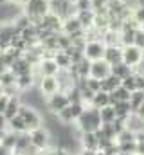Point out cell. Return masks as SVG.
Here are the masks:
<instances>
[{"label": "cell", "instance_id": "cell-1", "mask_svg": "<svg viewBox=\"0 0 144 155\" xmlns=\"http://www.w3.org/2000/svg\"><path fill=\"white\" fill-rule=\"evenodd\" d=\"M101 114L92 105H87L83 114L76 121V128H79V132H96L97 128H101Z\"/></svg>", "mask_w": 144, "mask_h": 155}, {"label": "cell", "instance_id": "cell-2", "mask_svg": "<svg viewBox=\"0 0 144 155\" xmlns=\"http://www.w3.org/2000/svg\"><path fill=\"white\" fill-rule=\"evenodd\" d=\"M22 9L29 16L31 24L38 25V24H41V18L51 11V4H49V0H25L22 4Z\"/></svg>", "mask_w": 144, "mask_h": 155}, {"label": "cell", "instance_id": "cell-3", "mask_svg": "<svg viewBox=\"0 0 144 155\" xmlns=\"http://www.w3.org/2000/svg\"><path fill=\"white\" fill-rule=\"evenodd\" d=\"M85 107H87V105H83V103H70L69 107H65L61 112H58V114H54V116L58 117V121H60L61 124H74V123L79 119V116L83 114Z\"/></svg>", "mask_w": 144, "mask_h": 155}, {"label": "cell", "instance_id": "cell-4", "mask_svg": "<svg viewBox=\"0 0 144 155\" xmlns=\"http://www.w3.org/2000/svg\"><path fill=\"white\" fill-rule=\"evenodd\" d=\"M18 116L25 121V124H27L29 132H31V130H34V128H40V126H41V123H43V117L38 114V110L33 108V107H29V105H24V103H22V107H20Z\"/></svg>", "mask_w": 144, "mask_h": 155}, {"label": "cell", "instance_id": "cell-5", "mask_svg": "<svg viewBox=\"0 0 144 155\" xmlns=\"http://www.w3.org/2000/svg\"><path fill=\"white\" fill-rule=\"evenodd\" d=\"M105 41L103 40H92V41H87L85 43V49H83V54L87 60L90 61H97V60H103L105 56Z\"/></svg>", "mask_w": 144, "mask_h": 155}, {"label": "cell", "instance_id": "cell-6", "mask_svg": "<svg viewBox=\"0 0 144 155\" xmlns=\"http://www.w3.org/2000/svg\"><path fill=\"white\" fill-rule=\"evenodd\" d=\"M45 105H47V108H49L52 114H58V112H61L65 107H69V105H70V101H69L67 92L58 90L56 94H52V96L45 97Z\"/></svg>", "mask_w": 144, "mask_h": 155}, {"label": "cell", "instance_id": "cell-7", "mask_svg": "<svg viewBox=\"0 0 144 155\" xmlns=\"http://www.w3.org/2000/svg\"><path fill=\"white\" fill-rule=\"evenodd\" d=\"M29 135H31V144L36 150H47L49 148V144H51V132L47 128H43V126L34 128V130L29 132Z\"/></svg>", "mask_w": 144, "mask_h": 155}, {"label": "cell", "instance_id": "cell-8", "mask_svg": "<svg viewBox=\"0 0 144 155\" xmlns=\"http://www.w3.org/2000/svg\"><path fill=\"white\" fill-rule=\"evenodd\" d=\"M142 54H144V51L139 49L137 45H124L123 47V61L126 65H130L132 69L139 65V61L142 60Z\"/></svg>", "mask_w": 144, "mask_h": 155}, {"label": "cell", "instance_id": "cell-9", "mask_svg": "<svg viewBox=\"0 0 144 155\" xmlns=\"http://www.w3.org/2000/svg\"><path fill=\"white\" fill-rule=\"evenodd\" d=\"M36 87L40 88V92L45 97H49V96H52V94H56L60 90V83H58V78L56 76H41V79L38 81Z\"/></svg>", "mask_w": 144, "mask_h": 155}, {"label": "cell", "instance_id": "cell-10", "mask_svg": "<svg viewBox=\"0 0 144 155\" xmlns=\"http://www.w3.org/2000/svg\"><path fill=\"white\" fill-rule=\"evenodd\" d=\"M34 69L41 74V76H56V74L60 72V67H58V63L54 61V58H47V56H43V58L40 60V63L34 65Z\"/></svg>", "mask_w": 144, "mask_h": 155}, {"label": "cell", "instance_id": "cell-11", "mask_svg": "<svg viewBox=\"0 0 144 155\" xmlns=\"http://www.w3.org/2000/svg\"><path fill=\"white\" fill-rule=\"evenodd\" d=\"M110 72H112V65L106 63L105 60L92 61V65H90V76L96 79H105L106 76H110Z\"/></svg>", "mask_w": 144, "mask_h": 155}, {"label": "cell", "instance_id": "cell-12", "mask_svg": "<svg viewBox=\"0 0 144 155\" xmlns=\"http://www.w3.org/2000/svg\"><path fill=\"white\" fill-rule=\"evenodd\" d=\"M103 60H105L106 63H110V65L121 63V61H123V47H121V45H106Z\"/></svg>", "mask_w": 144, "mask_h": 155}, {"label": "cell", "instance_id": "cell-13", "mask_svg": "<svg viewBox=\"0 0 144 155\" xmlns=\"http://www.w3.org/2000/svg\"><path fill=\"white\" fill-rule=\"evenodd\" d=\"M9 69H11L16 76H22V74H31V72H33V65H31V63L24 58V54H22L20 58H16Z\"/></svg>", "mask_w": 144, "mask_h": 155}, {"label": "cell", "instance_id": "cell-14", "mask_svg": "<svg viewBox=\"0 0 144 155\" xmlns=\"http://www.w3.org/2000/svg\"><path fill=\"white\" fill-rule=\"evenodd\" d=\"M83 27H81V22H79V18H77V15H72L69 18H65L63 20V24H61V33H65V35H74V33H77V31H81Z\"/></svg>", "mask_w": 144, "mask_h": 155}, {"label": "cell", "instance_id": "cell-15", "mask_svg": "<svg viewBox=\"0 0 144 155\" xmlns=\"http://www.w3.org/2000/svg\"><path fill=\"white\" fill-rule=\"evenodd\" d=\"M79 143H81V148L94 150V152H97V150H99V143H97V137H96V134H94V132H81Z\"/></svg>", "mask_w": 144, "mask_h": 155}, {"label": "cell", "instance_id": "cell-16", "mask_svg": "<svg viewBox=\"0 0 144 155\" xmlns=\"http://www.w3.org/2000/svg\"><path fill=\"white\" fill-rule=\"evenodd\" d=\"M20 107H22V97H20V96H11V97H9V103H7V108H5V112H4V116L7 117V121L13 119L15 116H18Z\"/></svg>", "mask_w": 144, "mask_h": 155}, {"label": "cell", "instance_id": "cell-17", "mask_svg": "<svg viewBox=\"0 0 144 155\" xmlns=\"http://www.w3.org/2000/svg\"><path fill=\"white\" fill-rule=\"evenodd\" d=\"M126 128L132 130V132H135V134L142 132L144 130V119L137 112H132L130 116L126 117Z\"/></svg>", "mask_w": 144, "mask_h": 155}, {"label": "cell", "instance_id": "cell-18", "mask_svg": "<svg viewBox=\"0 0 144 155\" xmlns=\"http://www.w3.org/2000/svg\"><path fill=\"white\" fill-rule=\"evenodd\" d=\"M121 78H117V76H113L112 72H110V76H106L105 79H101V90H105V92H113L117 87H121Z\"/></svg>", "mask_w": 144, "mask_h": 155}, {"label": "cell", "instance_id": "cell-19", "mask_svg": "<svg viewBox=\"0 0 144 155\" xmlns=\"http://www.w3.org/2000/svg\"><path fill=\"white\" fill-rule=\"evenodd\" d=\"M7 130H11V132H15V134H25V132H29V128H27L25 121H24L20 116H15L13 119H9Z\"/></svg>", "mask_w": 144, "mask_h": 155}, {"label": "cell", "instance_id": "cell-20", "mask_svg": "<svg viewBox=\"0 0 144 155\" xmlns=\"http://www.w3.org/2000/svg\"><path fill=\"white\" fill-rule=\"evenodd\" d=\"M130 90H126L123 85L117 87L113 92H110V105H115L117 101H130Z\"/></svg>", "mask_w": 144, "mask_h": 155}, {"label": "cell", "instance_id": "cell-21", "mask_svg": "<svg viewBox=\"0 0 144 155\" xmlns=\"http://www.w3.org/2000/svg\"><path fill=\"white\" fill-rule=\"evenodd\" d=\"M34 85H36V79L33 76V72L31 74H22V76L16 78V87L20 88V92H25V90L33 88Z\"/></svg>", "mask_w": 144, "mask_h": 155}, {"label": "cell", "instance_id": "cell-22", "mask_svg": "<svg viewBox=\"0 0 144 155\" xmlns=\"http://www.w3.org/2000/svg\"><path fill=\"white\" fill-rule=\"evenodd\" d=\"M112 74L117 76V78H121V79H124V78H128L130 74H133V69H132L130 65H126L124 61H121V63L112 65Z\"/></svg>", "mask_w": 144, "mask_h": 155}, {"label": "cell", "instance_id": "cell-23", "mask_svg": "<svg viewBox=\"0 0 144 155\" xmlns=\"http://www.w3.org/2000/svg\"><path fill=\"white\" fill-rule=\"evenodd\" d=\"M94 108H97V110H101L103 107H106L110 105V94L105 92V90H99V92H96V96H94V99H92V103H90Z\"/></svg>", "mask_w": 144, "mask_h": 155}, {"label": "cell", "instance_id": "cell-24", "mask_svg": "<svg viewBox=\"0 0 144 155\" xmlns=\"http://www.w3.org/2000/svg\"><path fill=\"white\" fill-rule=\"evenodd\" d=\"M79 22H81V27L83 29H90L94 27V18H96V13L90 9V11H81V13H76Z\"/></svg>", "mask_w": 144, "mask_h": 155}, {"label": "cell", "instance_id": "cell-25", "mask_svg": "<svg viewBox=\"0 0 144 155\" xmlns=\"http://www.w3.org/2000/svg\"><path fill=\"white\" fill-rule=\"evenodd\" d=\"M115 108V117L119 119H126V117L132 114V107H130V101H117L115 105H112Z\"/></svg>", "mask_w": 144, "mask_h": 155}, {"label": "cell", "instance_id": "cell-26", "mask_svg": "<svg viewBox=\"0 0 144 155\" xmlns=\"http://www.w3.org/2000/svg\"><path fill=\"white\" fill-rule=\"evenodd\" d=\"M54 61L58 63L60 69H70L72 67V58L69 56L67 51H58V52L54 54Z\"/></svg>", "mask_w": 144, "mask_h": 155}, {"label": "cell", "instance_id": "cell-27", "mask_svg": "<svg viewBox=\"0 0 144 155\" xmlns=\"http://www.w3.org/2000/svg\"><path fill=\"white\" fill-rule=\"evenodd\" d=\"M144 103V90H133L130 94V107H132V112H137Z\"/></svg>", "mask_w": 144, "mask_h": 155}, {"label": "cell", "instance_id": "cell-28", "mask_svg": "<svg viewBox=\"0 0 144 155\" xmlns=\"http://www.w3.org/2000/svg\"><path fill=\"white\" fill-rule=\"evenodd\" d=\"M16 139H18V134H15V132L7 130V132L4 134V137L0 139V144H2V146H5L7 150H13V152H15V146H16Z\"/></svg>", "mask_w": 144, "mask_h": 155}, {"label": "cell", "instance_id": "cell-29", "mask_svg": "<svg viewBox=\"0 0 144 155\" xmlns=\"http://www.w3.org/2000/svg\"><path fill=\"white\" fill-rule=\"evenodd\" d=\"M103 41L105 45H121V33L113 29H106L103 33Z\"/></svg>", "mask_w": 144, "mask_h": 155}, {"label": "cell", "instance_id": "cell-30", "mask_svg": "<svg viewBox=\"0 0 144 155\" xmlns=\"http://www.w3.org/2000/svg\"><path fill=\"white\" fill-rule=\"evenodd\" d=\"M101 114V123H113L115 121V108L112 105H106L99 110Z\"/></svg>", "mask_w": 144, "mask_h": 155}, {"label": "cell", "instance_id": "cell-31", "mask_svg": "<svg viewBox=\"0 0 144 155\" xmlns=\"http://www.w3.org/2000/svg\"><path fill=\"white\" fill-rule=\"evenodd\" d=\"M16 74L11 71V69H7L4 74H2V78H0V83H2V87H7V85H16Z\"/></svg>", "mask_w": 144, "mask_h": 155}, {"label": "cell", "instance_id": "cell-32", "mask_svg": "<svg viewBox=\"0 0 144 155\" xmlns=\"http://www.w3.org/2000/svg\"><path fill=\"white\" fill-rule=\"evenodd\" d=\"M126 141H137V134L132 132V130H128V128L121 130L119 135H117V143H126Z\"/></svg>", "mask_w": 144, "mask_h": 155}, {"label": "cell", "instance_id": "cell-33", "mask_svg": "<svg viewBox=\"0 0 144 155\" xmlns=\"http://www.w3.org/2000/svg\"><path fill=\"white\" fill-rule=\"evenodd\" d=\"M121 85H123L126 90H130V92L137 90V76H135V72H133V74H130L128 78H124V79L121 81Z\"/></svg>", "mask_w": 144, "mask_h": 155}, {"label": "cell", "instance_id": "cell-34", "mask_svg": "<svg viewBox=\"0 0 144 155\" xmlns=\"http://www.w3.org/2000/svg\"><path fill=\"white\" fill-rule=\"evenodd\" d=\"M119 150L124 153H133L137 155V141H126V143H119Z\"/></svg>", "mask_w": 144, "mask_h": 155}, {"label": "cell", "instance_id": "cell-35", "mask_svg": "<svg viewBox=\"0 0 144 155\" xmlns=\"http://www.w3.org/2000/svg\"><path fill=\"white\" fill-rule=\"evenodd\" d=\"M132 18H133L139 25H142L144 24V5H139V7L132 9Z\"/></svg>", "mask_w": 144, "mask_h": 155}, {"label": "cell", "instance_id": "cell-36", "mask_svg": "<svg viewBox=\"0 0 144 155\" xmlns=\"http://www.w3.org/2000/svg\"><path fill=\"white\" fill-rule=\"evenodd\" d=\"M74 7H76V13L90 11L92 9V0H77V2H74Z\"/></svg>", "mask_w": 144, "mask_h": 155}, {"label": "cell", "instance_id": "cell-37", "mask_svg": "<svg viewBox=\"0 0 144 155\" xmlns=\"http://www.w3.org/2000/svg\"><path fill=\"white\" fill-rule=\"evenodd\" d=\"M87 87L90 90H94V92H99L101 90V79H96V78L88 76L87 78Z\"/></svg>", "mask_w": 144, "mask_h": 155}, {"label": "cell", "instance_id": "cell-38", "mask_svg": "<svg viewBox=\"0 0 144 155\" xmlns=\"http://www.w3.org/2000/svg\"><path fill=\"white\" fill-rule=\"evenodd\" d=\"M133 45H137L139 49H142V51H144V31L141 29V27L135 31V40H133Z\"/></svg>", "mask_w": 144, "mask_h": 155}, {"label": "cell", "instance_id": "cell-39", "mask_svg": "<svg viewBox=\"0 0 144 155\" xmlns=\"http://www.w3.org/2000/svg\"><path fill=\"white\" fill-rule=\"evenodd\" d=\"M7 103H9V96L2 94V96H0V114H4V112H5V108H7Z\"/></svg>", "mask_w": 144, "mask_h": 155}, {"label": "cell", "instance_id": "cell-40", "mask_svg": "<svg viewBox=\"0 0 144 155\" xmlns=\"http://www.w3.org/2000/svg\"><path fill=\"white\" fill-rule=\"evenodd\" d=\"M133 72H135V74H142L144 76V54H142V60L139 61V65L133 67Z\"/></svg>", "mask_w": 144, "mask_h": 155}, {"label": "cell", "instance_id": "cell-41", "mask_svg": "<svg viewBox=\"0 0 144 155\" xmlns=\"http://www.w3.org/2000/svg\"><path fill=\"white\" fill-rule=\"evenodd\" d=\"M7 124H9V121H7V117L4 116V114H0V130H4V132H7Z\"/></svg>", "mask_w": 144, "mask_h": 155}, {"label": "cell", "instance_id": "cell-42", "mask_svg": "<svg viewBox=\"0 0 144 155\" xmlns=\"http://www.w3.org/2000/svg\"><path fill=\"white\" fill-rule=\"evenodd\" d=\"M135 76H137V88L144 90V76L142 74H135Z\"/></svg>", "mask_w": 144, "mask_h": 155}, {"label": "cell", "instance_id": "cell-43", "mask_svg": "<svg viewBox=\"0 0 144 155\" xmlns=\"http://www.w3.org/2000/svg\"><path fill=\"white\" fill-rule=\"evenodd\" d=\"M137 155H144V141H137Z\"/></svg>", "mask_w": 144, "mask_h": 155}, {"label": "cell", "instance_id": "cell-44", "mask_svg": "<svg viewBox=\"0 0 144 155\" xmlns=\"http://www.w3.org/2000/svg\"><path fill=\"white\" fill-rule=\"evenodd\" d=\"M77 155H96V152H94V150H87V148H81Z\"/></svg>", "mask_w": 144, "mask_h": 155}, {"label": "cell", "instance_id": "cell-45", "mask_svg": "<svg viewBox=\"0 0 144 155\" xmlns=\"http://www.w3.org/2000/svg\"><path fill=\"white\" fill-rule=\"evenodd\" d=\"M5 2H9V4H18V5H22L25 0H5Z\"/></svg>", "mask_w": 144, "mask_h": 155}, {"label": "cell", "instance_id": "cell-46", "mask_svg": "<svg viewBox=\"0 0 144 155\" xmlns=\"http://www.w3.org/2000/svg\"><path fill=\"white\" fill-rule=\"evenodd\" d=\"M137 141H144V130H142V132H139V134H137Z\"/></svg>", "mask_w": 144, "mask_h": 155}, {"label": "cell", "instance_id": "cell-47", "mask_svg": "<svg viewBox=\"0 0 144 155\" xmlns=\"http://www.w3.org/2000/svg\"><path fill=\"white\" fill-rule=\"evenodd\" d=\"M96 155H106V153H105V152H101V150H97V152H96Z\"/></svg>", "mask_w": 144, "mask_h": 155}, {"label": "cell", "instance_id": "cell-48", "mask_svg": "<svg viewBox=\"0 0 144 155\" xmlns=\"http://www.w3.org/2000/svg\"><path fill=\"white\" fill-rule=\"evenodd\" d=\"M4 94V87H2V83H0V96Z\"/></svg>", "mask_w": 144, "mask_h": 155}, {"label": "cell", "instance_id": "cell-49", "mask_svg": "<svg viewBox=\"0 0 144 155\" xmlns=\"http://www.w3.org/2000/svg\"><path fill=\"white\" fill-rule=\"evenodd\" d=\"M4 134H5V132H4V130H0V139L4 137Z\"/></svg>", "mask_w": 144, "mask_h": 155}, {"label": "cell", "instance_id": "cell-50", "mask_svg": "<svg viewBox=\"0 0 144 155\" xmlns=\"http://www.w3.org/2000/svg\"><path fill=\"white\" fill-rule=\"evenodd\" d=\"M119 155H133V153H124V152H121Z\"/></svg>", "mask_w": 144, "mask_h": 155}, {"label": "cell", "instance_id": "cell-51", "mask_svg": "<svg viewBox=\"0 0 144 155\" xmlns=\"http://www.w3.org/2000/svg\"><path fill=\"white\" fill-rule=\"evenodd\" d=\"M141 29H142V31H144V24H142V25H141Z\"/></svg>", "mask_w": 144, "mask_h": 155}, {"label": "cell", "instance_id": "cell-52", "mask_svg": "<svg viewBox=\"0 0 144 155\" xmlns=\"http://www.w3.org/2000/svg\"><path fill=\"white\" fill-rule=\"evenodd\" d=\"M139 116H141V117H142V119H144V114H139Z\"/></svg>", "mask_w": 144, "mask_h": 155}, {"label": "cell", "instance_id": "cell-53", "mask_svg": "<svg viewBox=\"0 0 144 155\" xmlns=\"http://www.w3.org/2000/svg\"><path fill=\"white\" fill-rule=\"evenodd\" d=\"M2 74H4V72H0V78H2Z\"/></svg>", "mask_w": 144, "mask_h": 155}, {"label": "cell", "instance_id": "cell-54", "mask_svg": "<svg viewBox=\"0 0 144 155\" xmlns=\"http://www.w3.org/2000/svg\"><path fill=\"white\" fill-rule=\"evenodd\" d=\"M72 2H77V0H72Z\"/></svg>", "mask_w": 144, "mask_h": 155}]
</instances>
